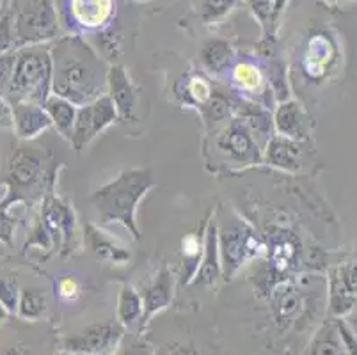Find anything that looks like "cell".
I'll return each mask as SVG.
<instances>
[{"label":"cell","instance_id":"74e56055","mask_svg":"<svg viewBox=\"0 0 357 355\" xmlns=\"http://www.w3.org/2000/svg\"><path fill=\"white\" fill-rule=\"evenodd\" d=\"M18 299H20L18 282L11 278H0V304L4 305L9 312H16Z\"/></svg>","mask_w":357,"mask_h":355},{"label":"cell","instance_id":"484cf974","mask_svg":"<svg viewBox=\"0 0 357 355\" xmlns=\"http://www.w3.org/2000/svg\"><path fill=\"white\" fill-rule=\"evenodd\" d=\"M307 355H349L336 322H326L318 328L310 345Z\"/></svg>","mask_w":357,"mask_h":355},{"label":"cell","instance_id":"3957f363","mask_svg":"<svg viewBox=\"0 0 357 355\" xmlns=\"http://www.w3.org/2000/svg\"><path fill=\"white\" fill-rule=\"evenodd\" d=\"M55 180L57 164L50 153L38 146H18L6 164L2 183L8 187V192L2 203L11 206L15 203L32 204L43 201L54 192Z\"/></svg>","mask_w":357,"mask_h":355},{"label":"cell","instance_id":"83f0119b","mask_svg":"<svg viewBox=\"0 0 357 355\" xmlns=\"http://www.w3.org/2000/svg\"><path fill=\"white\" fill-rule=\"evenodd\" d=\"M233 50L224 39H210L201 50V61L212 73H222L231 64Z\"/></svg>","mask_w":357,"mask_h":355},{"label":"cell","instance_id":"5b68a950","mask_svg":"<svg viewBox=\"0 0 357 355\" xmlns=\"http://www.w3.org/2000/svg\"><path fill=\"white\" fill-rule=\"evenodd\" d=\"M219 254L220 269L224 281H231L235 273L251 259L259 258L267 243L248 224L231 222L229 226L219 227Z\"/></svg>","mask_w":357,"mask_h":355},{"label":"cell","instance_id":"7a4b0ae2","mask_svg":"<svg viewBox=\"0 0 357 355\" xmlns=\"http://www.w3.org/2000/svg\"><path fill=\"white\" fill-rule=\"evenodd\" d=\"M155 187V178L149 169L134 167L119 172L114 180L102 185L91 195V204L100 217V222H119L132 239H141L137 226V206L146 194Z\"/></svg>","mask_w":357,"mask_h":355},{"label":"cell","instance_id":"bcb514c9","mask_svg":"<svg viewBox=\"0 0 357 355\" xmlns=\"http://www.w3.org/2000/svg\"><path fill=\"white\" fill-rule=\"evenodd\" d=\"M8 315H9V311H8V309H6L4 305L0 304V325L4 324L6 320H8Z\"/></svg>","mask_w":357,"mask_h":355},{"label":"cell","instance_id":"f1b7e54d","mask_svg":"<svg viewBox=\"0 0 357 355\" xmlns=\"http://www.w3.org/2000/svg\"><path fill=\"white\" fill-rule=\"evenodd\" d=\"M284 2L287 0H249V6H251L256 18L259 20L267 38L274 36L275 25H278L279 15L284 8Z\"/></svg>","mask_w":357,"mask_h":355},{"label":"cell","instance_id":"ffe728a7","mask_svg":"<svg viewBox=\"0 0 357 355\" xmlns=\"http://www.w3.org/2000/svg\"><path fill=\"white\" fill-rule=\"evenodd\" d=\"M268 254H271V270L274 273H287L295 265L298 256V240L291 231L278 227L268 234Z\"/></svg>","mask_w":357,"mask_h":355},{"label":"cell","instance_id":"2e32d148","mask_svg":"<svg viewBox=\"0 0 357 355\" xmlns=\"http://www.w3.org/2000/svg\"><path fill=\"white\" fill-rule=\"evenodd\" d=\"M107 96L114 103L118 117L121 119H132L137 103V93L130 80L128 73L121 66H110L109 77H107Z\"/></svg>","mask_w":357,"mask_h":355},{"label":"cell","instance_id":"d590c367","mask_svg":"<svg viewBox=\"0 0 357 355\" xmlns=\"http://www.w3.org/2000/svg\"><path fill=\"white\" fill-rule=\"evenodd\" d=\"M267 80H268V87L274 91L275 100H278L279 103L290 100V89H288V84H287V75H284V70L281 64L274 63L268 66Z\"/></svg>","mask_w":357,"mask_h":355},{"label":"cell","instance_id":"9c48e42d","mask_svg":"<svg viewBox=\"0 0 357 355\" xmlns=\"http://www.w3.org/2000/svg\"><path fill=\"white\" fill-rule=\"evenodd\" d=\"M118 119L119 117L114 103L110 102L107 94L95 100V102L87 103V105L79 107L70 144L73 146L75 151H82L87 144H91L100 133L105 132Z\"/></svg>","mask_w":357,"mask_h":355},{"label":"cell","instance_id":"7402d4cb","mask_svg":"<svg viewBox=\"0 0 357 355\" xmlns=\"http://www.w3.org/2000/svg\"><path fill=\"white\" fill-rule=\"evenodd\" d=\"M240 119L248 125L249 132L255 137L259 149H265L272 137H274V117L267 109H263L258 103H245L240 109Z\"/></svg>","mask_w":357,"mask_h":355},{"label":"cell","instance_id":"7bdbcfd3","mask_svg":"<svg viewBox=\"0 0 357 355\" xmlns=\"http://www.w3.org/2000/svg\"><path fill=\"white\" fill-rule=\"evenodd\" d=\"M336 325H337V331H340V336H342L343 343H345L347 354L357 355V338H356V334H354V332L350 331L349 327H347L345 322L336 320Z\"/></svg>","mask_w":357,"mask_h":355},{"label":"cell","instance_id":"681fc988","mask_svg":"<svg viewBox=\"0 0 357 355\" xmlns=\"http://www.w3.org/2000/svg\"><path fill=\"white\" fill-rule=\"evenodd\" d=\"M342 2H345V0H342Z\"/></svg>","mask_w":357,"mask_h":355},{"label":"cell","instance_id":"7c38bea8","mask_svg":"<svg viewBox=\"0 0 357 355\" xmlns=\"http://www.w3.org/2000/svg\"><path fill=\"white\" fill-rule=\"evenodd\" d=\"M357 299V262L337 266L331 278L329 309L334 317L342 318L352 311Z\"/></svg>","mask_w":357,"mask_h":355},{"label":"cell","instance_id":"6da1fadb","mask_svg":"<svg viewBox=\"0 0 357 355\" xmlns=\"http://www.w3.org/2000/svg\"><path fill=\"white\" fill-rule=\"evenodd\" d=\"M52 94L82 107L107 94L109 66L79 36L59 39L50 48Z\"/></svg>","mask_w":357,"mask_h":355},{"label":"cell","instance_id":"f6af8a7d","mask_svg":"<svg viewBox=\"0 0 357 355\" xmlns=\"http://www.w3.org/2000/svg\"><path fill=\"white\" fill-rule=\"evenodd\" d=\"M0 355H24L18 347H6L0 350Z\"/></svg>","mask_w":357,"mask_h":355},{"label":"cell","instance_id":"f35d334b","mask_svg":"<svg viewBox=\"0 0 357 355\" xmlns=\"http://www.w3.org/2000/svg\"><path fill=\"white\" fill-rule=\"evenodd\" d=\"M155 355H208L201 347L194 343H180V341H169L162 345Z\"/></svg>","mask_w":357,"mask_h":355},{"label":"cell","instance_id":"30bf717a","mask_svg":"<svg viewBox=\"0 0 357 355\" xmlns=\"http://www.w3.org/2000/svg\"><path fill=\"white\" fill-rule=\"evenodd\" d=\"M217 148L229 160L240 165L259 164L263 160V151L256 144L255 137L249 132L248 125L242 119H231L217 135Z\"/></svg>","mask_w":357,"mask_h":355},{"label":"cell","instance_id":"ee69618b","mask_svg":"<svg viewBox=\"0 0 357 355\" xmlns=\"http://www.w3.org/2000/svg\"><path fill=\"white\" fill-rule=\"evenodd\" d=\"M6 121H13V114L8 103H6L4 100H2V96H0V123Z\"/></svg>","mask_w":357,"mask_h":355},{"label":"cell","instance_id":"5bb4252c","mask_svg":"<svg viewBox=\"0 0 357 355\" xmlns=\"http://www.w3.org/2000/svg\"><path fill=\"white\" fill-rule=\"evenodd\" d=\"M263 160L281 171L298 172L304 165V142L275 133L263 149Z\"/></svg>","mask_w":357,"mask_h":355},{"label":"cell","instance_id":"4fadbf2b","mask_svg":"<svg viewBox=\"0 0 357 355\" xmlns=\"http://www.w3.org/2000/svg\"><path fill=\"white\" fill-rule=\"evenodd\" d=\"M84 243L91 252L95 254V258L103 263L121 266L132 259L130 250L118 239L103 231L95 222H87L84 226Z\"/></svg>","mask_w":357,"mask_h":355},{"label":"cell","instance_id":"44dd1931","mask_svg":"<svg viewBox=\"0 0 357 355\" xmlns=\"http://www.w3.org/2000/svg\"><path fill=\"white\" fill-rule=\"evenodd\" d=\"M336 59V48L327 36L317 34L310 39L303 57V68L311 80H320L329 73Z\"/></svg>","mask_w":357,"mask_h":355},{"label":"cell","instance_id":"e575fe53","mask_svg":"<svg viewBox=\"0 0 357 355\" xmlns=\"http://www.w3.org/2000/svg\"><path fill=\"white\" fill-rule=\"evenodd\" d=\"M212 93V86H210L208 80H204L203 77H192L190 80H187V84H185V96H187V100L199 107L208 102Z\"/></svg>","mask_w":357,"mask_h":355},{"label":"cell","instance_id":"d6986e66","mask_svg":"<svg viewBox=\"0 0 357 355\" xmlns=\"http://www.w3.org/2000/svg\"><path fill=\"white\" fill-rule=\"evenodd\" d=\"M219 278H222V269H220V254H219V229L217 222H210L206 234L203 240V254L197 266V272L192 281L197 286H213Z\"/></svg>","mask_w":357,"mask_h":355},{"label":"cell","instance_id":"4316f807","mask_svg":"<svg viewBox=\"0 0 357 355\" xmlns=\"http://www.w3.org/2000/svg\"><path fill=\"white\" fill-rule=\"evenodd\" d=\"M48 312V299L47 293L41 288H31L20 289V299H18V308H16V315L22 320L27 322H38L41 318L47 317Z\"/></svg>","mask_w":357,"mask_h":355},{"label":"cell","instance_id":"b9f144b4","mask_svg":"<svg viewBox=\"0 0 357 355\" xmlns=\"http://www.w3.org/2000/svg\"><path fill=\"white\" fill-rule=\"evenodd\" d=\"M116 355H155V350L146 340H134L128 347L119 348Z\"/></svg>","mask_w":357,"mask_h":355},{"label":"cell","instance_id":"cb8c5ba5","mask_svg":"<svg viewBox=\"0 0 357 355\" xmlns=\"http://www.w3.org/2000/svg\"><path fill=\"white\" fill-rule=\"evenodd\" d=\"M43 107L45 110H47L48 117H50L52 126H54L66 141H71L79 107L73 105V103L68 102V100H64V98L55 96V94H50V96H48V100L43 103Z\"/></svg>","mask_w":357,"mask_h":355},{"label":"cell","instance_id":"8fae6325","mask_svg":"<svg viewBox=\"0 0 357 355\" xmlns=\"http://www.w3.org/2000/svg\"><path fill=\"white\" fill-rule=\"evenodd\" d=\"M271 302V315L275 327L281 332L288 331L297 322V317L304 311V297L301 288L291 282H278L267 293Z\"/></svg>","mask_w":357,"mask_h":355},{"label":"cell","instance_id":"277c9868","mask_svg":"<svg viewBox=\"0 0 357 355\" xmlns=\"http://www.w3.org/2000/svg\"><path fill=\"white\" fill-rule=\"evenodd\" d=\"M52 94V55L45 47H27L16 54L15 73L6 96L15 103L43 105Z\"/></svg>","mask_w":357,"mask_h":355},{"label":"cell","instance_id":"8d00e7d4","mask_svg":"<svg viewBox=\"0 0 357 355\" xmlns=\"http://www.w3.org/2000/svg\"><path fill=\"white\" fill-rule=\"evenodd\" d=\"M235 2L236 0H203V4H201V18L206 24L217 22V20H220L231 11Z\"/></svg>","mask_w":357,"mask_h":355},{"label":"cell","instance_id":"e0dca14e","mask_svg":"<svg viewBox=\"0 0 357 355\" xmlns=\"http://www.w3.org/2000/svg\"><path fill=\"white\" fill-rule=\"evenodd\" d=\"M13 114V126H15L16 135L22 141H32L36 137L52 128V121L48 117L47 110L43 105L38 103H15L11 105Z\"/></svg>","mask_w":357,"mask_h":355},{"label":"cell","instance_id":"ac0fdd59","mask_svg":"<svg viewBox=\"0 0 357 355\" xmlns=\"http://www.w3.org/2000/svg\"><path fill=\"white\" fill-rule=\"evenodd\" d=\"M272 117H274V130L278 132V135L303 142L310 137V119L301 103L294 102V100L281 102Z\"/></svg>","mask_w":357,"mask_h":355},{"label":"cell","instance_id":"1f68e13d","mask_svg":"<svg viewBox=\"0 0 357 355\" xmlns=\"http://www.w3.org/2000/svg\"><path fill=\"white\" fill-rule=\"evenodd\" d=\"M82 295V281L77 273L64 272L55 279V297L61 302H75Z\"/></svg>","mask_w":357,"mask_h":355},{"label":"cell","instance_id":"7dc6e473","mask_svg":"<svg viewBox=\"0 0 357 355\" xmlns=\"http://www.w3.org/2000/svg\"><path fill=\"white\" fill-rule=\"evenodd\" d=\"M57 355H70V354H66V352H59V354Z\"/></svg>","mask_w":357,"mask_h":355},{"label":"cell","instance_id":"9a60e30c","mask_svg":"<svg viewBox=\"0 0 357 355\" xmlns=\"http://www.w3.org/2000/svg\"><path fill=\"white\" fill-rule=\"evenodd\" d=\"M173 273L165 265L160 266L153 281L149 282L148 288L141 293L142 295V305H144V312H142L141 324H139V331L149 324V320L157 315V312L164 311L171 301H173Z\"/></svg>","mask_w":357,"mask_h":355},{"label":"cell","instance_id":"f546056e","mask_svg":"<svg viewBox=\"0 0 357 355\" xmlns=\"http://www.w3.org/2000/svg\"><path fill=\"white\" fill-rule=\"evenodd\" d=\"M263 75L256 66L249 63H240L233 68L231 71V82L238 87V91H243L248 94H255L263 91Z\"/></svg>","mask_w":357,"mask_h":355},{"label":"cell","instance_id":"60d3db41","mask_svg":"<svg viewBox=\"0 0 357 355\" xmlns=\"http://www.w3.org/2000/svg\"><path fill=\"white\" fill-rule=\"evenodd\" d=\"M8 208L4 203H0V242L6 246H13V234H15L16 220L15 217L8 213Z\"/></svg>","mask_w":357,"mask_h":355},{"label":"cell","instance_id":"603a6c76","mask_svg":"<svg viewBox=\"0 0 357 355\" xmlns=\"http://www.w3.org/2000/svg\"><path fill=\"white\" fill-rule=\"evenodd\" d=\"M112 15V0H71V16L86 29H98Z\"/></svg>","mask_w":357,"mask_h":355},{"label":"cell","instance_id":"8992f818","mask_svg":"<svg viewBox=\"0 0 357 355\" xmlns=\"http://www.w3.org/2000/svg\"><path fill=\"white\" fill-rule=\"evenodd\" d=\"M125 338V327L119 322H100L61 340V352L70 355L93 354L114 355Z\"/></svg>","mask_w":357,"mask_h":355},{"label":"cell","instance_id":"ba28073f","mask_svg":"<svg viewBox=\"0 0 357 355\" xmlns=\"http://www.w3.org/2000/svg\"><path fill=\"white\" fill-rule=\"evenodd\" d=\"M40 220L54 236L59 256H70L77 246V217L71 204L52 192L41 204Z\"/></svg>","mask_w":357,"mask_h":355},{"label":"cell","instance_id":"4dcf8cb0","mask_svg":"<svg viewBox=\"0 0 357 355\" xmlns=\"http://www.w3.org/2000/svg\"><path fill=\"white\" fill-rule=\"evenodd\" d=\"M181 252L187 269H183V281L190 282L197 272V266L201 262V254H203V242L199 240L197 234H189L185 236L181 242Z\"/></svg>","mask_w":357,"mask_h":355},{"label":"cell","instance_id":"d6a6232c","mask_svg":"<svg viewBox=\"0 0 357 355\" xmlns=\"http://www.w3.org/2000/svg\"><path fill=\"white\" fill-rule=\"evenodd\" d=\"M199 109L206 121H224V119H228L231 116L233 105L224 94L213 91L208 102L201 105Z\"/></svg>","mask_w":357,"mask_h":355},{"label":"cell","instance_id":"d4e9b609","mask_svg":"<svg viewBox=\"0 0 357 355\" xmlns=\"http://www.w3.org/2000/svg\"><path fill=\"white\" fill-rule=\"evenodd\" d=\"M144 305L142 295L132 285H123L118 292V322L125 328L141 324Z\"/></svg>","mask_w":357,"mask_h":355},{"label":"cell","instance_id":"52a82bcc","mask_svg":"<svg viewBox=\"0 0 357 355\" xmlns=\"http://www.w3.org/2000/svg\"><path fill=\"white\" fill-rule=\"evenodd\" d=\"M16 45H40L48 39H54L59 32L57 15H55L52 0H32L25 6L15 22Z\"/></svg>","mask_w":357,"mask_h":355},{"label":"cell","instance_id":"ab89813d","mask_svg":"<svg viewBox=\"0 0 357 355\" xmlns=\"http://www.w3.org/2000/svg\"><path fill=\"white\" fill-rule=\"evenodd\" d=\"M16 52H8L0 55V94L8 93V87L11 84L13 73H15Z\"/></svg>","mask_w":357,"mask_h":355},{"label":"cell","instance_id":"c3c4849f","mask_svg":"<svg viewBox=\"0 0 357 355\" xmlns=\"http://www.w3.org/2000/svg\"><path fill=\"white\" fill-rule=\"evenodd\" d=\"M77 355H93V354H77Z\"/></svg>","mask_w":357,"mask_h":355},{"label":"cell","instance_id":"f907efd6","mask_svg":"<svg viewBox=\"0 0 357 355\" xmlns=\"http://www.w3.org/2000/svg\"><path fill=\"white\" fill-rule=\"evenodd\" d=\"M0 2H2V0H0Z\"/></svg>","mask_w":357,"mask_h":355},{"label":"cell","instance_id":"836d02e7","mask_svg":"<svg viewBox=\"0 0 357 355\" xmlns=\"http://www.w3.org/2000/svg\"><path fill=\"white\" fill-rule=\"evenodd\" d=\"M16 9L8 8L4 13H0V55L8 54L16 47Z\"/></svg>","mask_w":357,"mask_h":355}]
</instances>
